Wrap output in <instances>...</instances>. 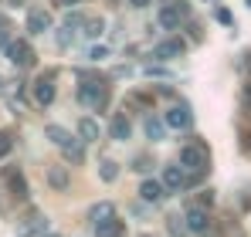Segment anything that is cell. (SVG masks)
<instances>
[{"instance_id": "3957f363", "label": "cell", "mask_w": 251, "mask_h": 237, "mask_svg": "<svg viewBox=\"0 0 251 237\" xmlns=\"http://www.w3.org/2000/svg\"><path fill=\"white\" fill-rule=\"evenodd\" d=\"M183 21H187V3L173 0V3H163L160 7V27L163 31H176Z\"/></svg>"}, {"instance_id": "8fae6325", "label": "cell", "mask_w": 251, "mask_h": 237, "mask_svg": "<svg viewBox=\"0 0 251 237\" xmlns=\"http://www.w3.org/2000/svg\"><path fill=\"white\" fill-rule=\"evenodd\" d=\"M95 237H123V220L112 213L109 220H102V224H95Z\"/></svg>"}, {"instance_id": "5bb4252c", "label": "cell", "mask_w": 251, "mask_h": 237, "mask_svg": "<svg viewBox=\"0 0 251 237\" xmlns=\"http://www.w3.org/2000/svg\"><path fill=\"white\" fill-rule=\"evenodd\" d=\"M78 139H82L85 146L99 139V122H95V118H85V116L78 118Z\"/></svg>"}, {"instance_id": "ba28073f", "label": "cell", "mask_w": 251, "mask_h": 237, "mask_svg": "<svg viewBox=\"0 0 251 237\" xmlns=\"http://www.w3.org/2000/svg\"><path fill=\"white\" fill-rule=\"evenodd\" d=\"M163 125H167V129H187V125H190V112H187L183 105H173V109L163 112Z\"/></svg>"}, {"instance_id": "9c48e42d", "label": "cell", "mask_w": 251, "mask_h": 237, "mask_svg": "<svg viewBox=\"0 0 251 237\" xmlns=\"http://www.w3.org/2000/svg\"><path fill=\"white\" fill-rule=\"evenodd\" d=\"M187 51V44L180 38H170V41H163V44H156V51H153V58H160V61H167V58H180Z\"/></svg>"}, {"instance_id": "603a6c76", "label": "cell", "mask_w": 251, "mask_h": 237, "mask_svg": "<svg viewBox=\"0 0 251 237\" xmlns=\"http://www.w3.org/2000/svg\"><path fill=\"white\" fill-rule=\"evenodd\" d=\"M99 176H102L105 183H112V180L119 176V163H116V159H102V166H99Z\"/></svg>"}, {"instance_id": "9a60e30c", "label": "cell", "mask_w": 251, "mask_h": 237, "mask_svg": "<svg viewBox=\"0 0 251 237\" xmlns=\"http://www.w3.org/2000/svg\"><path fill=\"white\" fill-rule=\"evenodd\" d=\"M61 153H65V159H68L72 166H82V163H85V142H82V139H72Z\"/></svg>"}, {"instance_id": "7402d4cb", "label": "cell", "mask_w": 251, "mask_h": 237, "mask_svg": "<svg viewBox=\"0 0 251 237\" xmlns=\"http://www.w3.org/2000/svg\"><path fill=\"white\" fill-rule=\"evenodd\" d=\"M146 136H150L153 142H160V139L167 136V125H163L160 118H146Z\"/></svg>"}, {"instance_id": "6da1fadb", "label": "cell", "mask_w": 251, "mask_h": 237, "mask_svg": "<svg viewBox=\"0 0 251 237\" xmlns=\"http://www.w3.org/2000/svg\"><path fill=\"white\" fill-rule=\"evenodd\" d=\"M176 166H180V169H190L187 183H194V180H201V176L207 173L210 156H207V149H204L201 142H190V146H183V149H180V163H176Z\"/></svg>"}, {"instance_id": "d6986e66", "label": "cell", "mask_w": 251, "mask_h": 237, "mask_svg": "<svg viewBox=\"0 0 251 237\" xmlns=\"http://www.w3.org/2000/svg\"><path fill=\"white\" fill-rule=\"evenodd\" d=\"M112 213H116V210H112V203H105V200H102V203H92L88 220H92V224H102V220H109Z\"/></svg>"}, {"instance_id": "f546056e", "label": "cell", "mask_w": 251, "mask_h": 237, "mask_svg": "<svg viewBox=\"0 0 251 237\" xmlns=\"http://www.w3.org/2000/svg\"><path fill=\"white\" fill-rule=\"evenodd\" d=\"M44 237H58V234H44Z\"/></svg>"}, {"instance_id": "484cf974", "label": "cell", "mask_w": 251, "mask_h": 237, "mask_svg": "<svg viewBox=\"0 0 251 237\" xmlns=\"http://www.w3.org/2000/svg\"><path fill=\"white\" fill-rule=\"evenodd\" d=\"M88 58H92V61H105V58H109V51H105V47H92V51H88Z\"/></svg>"}, {"instance_id": "e0dca14e", "label": "cell", "mask_w": 251, "mask_h": 237, "mask_svg": "<svg viewBox=\"0 0 251 237\" xmlns=\"http://www.w3.org/2000/svg\"><path fill=\"white\" fill-rule=\"evenodd\" d=\"M48 183H51L54 190H68L72 176H68V169H65V166H51V169H48Z\"/></svg>"}, {"instance_id": "ac0fdd59", "label": "cell", "mask_w": 251, "mask_h": 237, "mask_svg": "<svg viewBox=\"0 0 251 237\" xmlns=\"http://www.w3.org/2000/svg\"><path fill=\"white\" fill-rule=\"evenodd\" d=\"M7 183H10V193H14L17 200H24V197H27V183H24V173H21V169H10Z\"/></svg>"}, {"instance_id": "2e32d148", "label": "cell", "mask_w": 251, "mask_h": 237, "mask_svg": "<svg viewBox=\"0 0 251 237\" xmlns=\"http://www.w3.org/2000/svg\"><path fill=\"white\" fill-rule=\"evenodd\" d=\"M44 136H48V139H51V142H54L58 149H65V146H68V142L75 139V136H72L68 129H61V125H48V129H44Z\"/></svg>"}, {"instance_id": "cb8c5ba5", "label": "cell", "mask_w": 251, "mask_h": 237, "mask_svg": "<svg viewBox=\"0 0 251 237\" xmlns=\"http://www.w3.org/2000/svg\"><path fill=\"white\" fill-rule=\"evenodd\" d=\"M10 146H14V139H10V132H0V159L10 153Z\"/></svg>"}, {"instance_id": "7c38bea8", "label": "cell", "mask_w": 251, "mask_h": 237, "mask_svg": "<svg viewBox=\"0 0 251 237\" xmlns=\"http://www.w3.org/2000/svg\"><path fill=\"white\" fill-rule=\"evenodd\" d=\"M44 227H48V220L41 213H34V217H27V224H21V237H44Z\"/></svg>"}, {"instance_id": "ffe728a7", "label": "cell", "mask_w": 251, "mask_h": 237, "mask_svg": "<svg viewBox=\"0 0 251 237\" xmlns=\"http://www.w3.org/2000/svg\"><path fill=\"white\" fill-rule=\"evenodd\" d=\"M139 197L146 200V203H156V200L163 197V187H160L156 180H146V183L139 187Z\"/></svg>"}, {"instance_id": "30bf717a", "label": "cell", "mask_w": 251, "mask_h": 237, "mask_svg": "<svg viewBox=\"0 0 251 237\" xmlns=\"http://www.w3.org/2000/svg\"><path fill=\"white\" fill-rule=\"evenodd\" d=\"M54 95H58V88H54L51 78H38L34 81V102H38V105H51Z\"/></svg>"}, {"instance_id": "4fadbf2b", "label": "cell", "mask_w": 251, "mask_h": 237, "mask_svg": "<svg viewBox=\"0 0 251 237\" xmlns=\"http://www.w3.org/2000/svg\"><path fill=\"white\" fill-rule=\"evenodd\" d=\"M48 27H51V17H48L44 10H31V14H27V31H31V34H44Z\"/></svg>"}, {"instance_id": "83f0119b", "label": "cell", "mask_w": 251, "mask_h": 237, "mask_svg": "<svg viewBox=\"0 0 251 237\" xmlns=\"http://www.w3.org/2000/svg\"><path fill=\"white\" fill-rule=\"evenodd\" d=\"M58 7H75V3H85V0H54Z\"/></svg>"}, {"instance_id": "f1b7e54d", "label": "cell", "mask_w": 251, "mask_h": 237, "mask_svg": "<svg viewBox=\"0 0 251 237\" xmlns=\"http://www.w3.org/2000/svg\"><path fill=\"white\" fill-rule=\"evenodd\" d=\"M0 92H3V78H0Z\"/></svg>"}, {"instance_id": "52a82bcc", "label": "cell", "mask_w": 251, "mask_h": 237, "mask_svg": "<svg viewBox=\"0 0 251 237\" xmlns=\"http://www.w3.org/2000/svg\"><path fill=\"white\" fill-rule=\"evenodd\" d=\"M109 136H112L116 142H126V139L132 136V122H129L126 112H116V116H112V122H109Z\"/></svg>"}, {"instance_id": "7a4b0ae2", "label": "cell", "mask_w": 251, "mask_h": 237, "mask_svg": "<svg viewBox=\"0 0 251 237\" xmlns=\"http://www.w3.org/2000/svg\"><path fill=\"white\" fill-rule=\"evenodd\" d=\"M78 102H82L85 109H102L105 105V81L99 78V75L82 78V85H78Z\"/></svg>"}, {"instance_id": "44dd1931", "label": "cell", "mask_w": 251, "mask_h": 237, "mask_svg": "<svg viewBox=\"0 0 251 237\" xmlns=\"http://www.w3.org/2000/svg\"><path fill=\"white\" fill-rule=\"evenodd\" d=\"M82 27H85V38H102V31H105V21L102 17H88V21H82Z\"/></svg>"}, {"instance_id": "5b68a950", "label": "cell", "mask_w": 251, "mask_h": 237, "mask_svg": "<svg viewBox=\"0 0 251 237\" xmlns=\"http://www.w3.org/2000/svg\"><path fill=\"white\" fill-rule=\"evenodd\" d=\"M160 187H163V193H180V190L187 187V173H183L180 166H163Z\"/></svg>"}, {"instance_id": "277c9868", "label": "cell", "mask_w": 251, "mask_h": 237, "mask_svg": "<svg viewBox=\"0 0 251 237\" xmlns=\"http://www.w3.org/2000/svg\"><path fill=\"white\" fill-rule=\"evenodd\" d=\"M7 58H10L17 68H27V65H34L38 54H34V47H31L27 41H10V44H7Z\"/></svg>"}, {"instance_id": "8992f818", "label": "cell", "mask_w": 251, "mask_h": 237, "mask_svg": "<svg viewBox=\"0 0 251 237\" xmlns=\"http://www.w3.org/2000/svg\"><path fill=\"white\" fill-rule=\"evenodd\" d=\"M187 231H194V234H210V217H207V210L190 207V210H187Z\"/></svg>"}, {"instance_id": "d4e9b609", "label": "cell", "mask_w": 251, "mask_h": 237, "mask_svg": "<svg viewBox=\"0 0 251 237\" xmlns=\"http://www.w3.org/2000/svg\"><path fill=\"white\" fill-rule=\"evenodd\" d=\"M214 17H217L221 24H231V21H234V17H231V10H224V7H217V10H214Z\"/></svg>"}, {"instance_id": "4316f807", "label": "cell", "mask_w": 251, "mask_h": 237, "mask_svg": "<svg viewBox=\"0 0 251 237\" xmlns=\"http://www.w3.org/2000/svg\"><path fill=\"white\" fill-rule=\"evenodd\" d=\"M129 7H136V10H143V7H150V0H126Z\"/></svg>"}]
</instances>
